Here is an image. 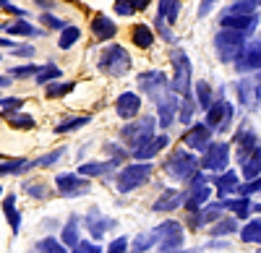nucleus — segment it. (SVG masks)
Masks as SVG:
<instances>
[{"mask_svg": "<svg viewBox=\"0 0 261 253\" xmlns=\"http://www.w3.org/2000/svg\"><path fill=\"white\" fill-rule=\"evenodd\" d=\"M196 167H199V159H196L193 154L178 149V152H172L170 159L165 162V170L170 178H175V180H191L196 175Z\"/></svg>", "mask_w": 261, "mask_h": 253, "instance_id": "1", "label": "nucleus"}, {"mask_svg": "<svg viewBox=\"0 0 261 253\" xmlns=\"http://www.w3.org/2000/svg\"><path fill=\"white\" fill-rule=\"evenodd\" d=\"M214 47H217V55L225 63H232L243 50V34L241 32H232V29H222L220 34L214 37Z\"/></svg>", "mask_w": 261, "mask_h": 253, "instance_id": "2", "label": "nucleus"}, {"mask_svg": "<svg viewBox=\"0 0 261 253\" xmlns=\"http://www.w3.org/2000/svg\"><path fill=\"white\" fill-rule=\"evenodd\" d=\"M128 68H130V58H128V52H125L120 45L107 47V50L99 55V71H105V73L123 76V73H128Z\"/></svg>", "mask_w": 261, "mask_h": 253, "instance_id": "3", "label": "nucleus"}, {"mask_svg": "<svg viewBox=\"0 0 261 253\" xmlns=\"http://www.w3.org/2000/svg\"><path fill=\"white\" fill-rule=\"evenodd\" d=\"M151 175V164L149 162H136V164H128L125 170L118 175V191L120 193H128L134 191V188H139L141 183H146Z\"/></svg>", "mask_w": 261, "mask_h": 253, "instance_id": "4", "label": "nucleus"}, {"mask_svg": "<svg viewBox=\"0 0 261 253\" xmlns=\"http://www.w3.org/2000/svg\"><path fill=\"white\" fill-rule=\"evenodd\" d=\"M172 66H175L172 92L188 97V89H191V60H188V55L180 52V50H175V52H172Z\"/></svg>", "mask_w": 261, "mask_h": 253, "instance_id": "5", "label": "nucleus"}, {"mask_svg": "<svg viewBox=\"0 0 261 253\" xmlns=\"http://www.w3.org/2000/svg\"><path fill=\"white\" fill-rule=\"evenodd\" d=\"M151 136H154V120L151 118H141L136 123H130L123 128V141L130 144L134 149H139V146H144Z\"/></svg>", "mask_w": 261, "mask_h": 253, "instance_id": "6", "label": "nucleus"}, {"mask_svg": "<svg viewBox=\"0 0 261 253\" xmlns=\"http://www.w3.org/2000/svg\"><path fill=\"white\" fill-rule=\"evenodd\" d=\"M232 120V104L220 99V102H212L206 107V125L214 131H225Z\"/></svg>", "mask_w": 261, "mask_h": 253, "instance_id": "7", "label": "nucleus"}, {"mask_svg": "<svg viewBox=\"0 0 261 253\" xmlns=\"http://www.w3.org/2000/svg\"><path fill=\"white\" fill-rule=\"evenodd\" d=\"M154 235H160L162 238V243H160V250L162 253H172L175 248H180L183 245V227L178 224V222H162L160 227H157V233Z\"/></svg>", "mask_w": 261, "mask_h": 253, "instance_id": "8", "label": "nucleus"}, {"mask_svg": "<svg viewBox=\"0 0 261 253\" xmlns=\"http://www.w3.org/2000/svg\"><path fill=\"white\" fill-rule=\"evenodd\" d=\"M212 191H209V185H206V175H193L191 178V193L186 196V209L188 212H196V209H201L206 201H209Z\"/></svg>", "mask_w": 261, "mask_h": 253, "instance_id": "9", "label": "nucleus"}, {"mask_svg": "<svg viewBox=\"0 0 261 253\" xmlns=\"http://www.w3.org/2000/svg\"><path fill=\"white\" fill-rule=\"evenodd\" d=\"M227 159H230V146L227 144H209L206 152H204V170H225L227 167Z\"/></svg>", "mask_w": 261, "mask_h": 253, "instance_id": "10", "label": "nucleus"}, {"mask_svg": "<svg viewBox=\"0 0 261 253\" xmlns=\"http://www.w3.org/2000/svg\"><path fill=\"white\" fill-rule=\"evenodd\" d=\"M139 87L141 92H146L149 97H154V99H162V92L167 87V78L162 71H146L139 76Z\"/></svg>", "mask_w": 261, "mask_h": 253, "instance_id": "11", "label": "nucleus"}, {"mask_svg": "<svg viewBox=\"0 0 261 253\" xmlns=\"http://www.w3.org/2000/svg\"><path fill=\"white\" fill-rule=\"evenodd\" d=\"M235 66L241 73L246 71H258L261 68V42H251L248 47L241 50V55L235 58Z\"/></svg>", "mask_w": 261, "mask_h": 253, "instance_id": "12", "label": "nucleus"}, {"mask_svg": "<svg viewBox=\"0 0 261 253\" xmlns=\"http://www.w3.org/2000/svg\"><path fill=\"white\" fill-rule=\"evenodd\" d=\"M183 144H186V146H191V149H199V152H204L206 146L212 144V128H209V125H204V123H196V125H191L188 133L183 136Z\"/></svg>", "mask_w": 261, "mask_h": 253, "instance_id": "13", "label": "nucleus"}, {"mask_svg": "<svg viewBox=\"0 0 261 253\" xmlns=\"http://www.w3.org/2000/svg\"><path fill=\"white\" fill-rule=\"evenodd\" d=\"M55 185H58L60 196H68V199L89 191V183H86V180H79V175H71V173L58 175V178H55Z\"/></svg>", "mask_w": 261, "mask_h": 253, "instance_id": "14", "label": "nucleus"}, {"mask_svg": "<svg viewBox=\"0 0 261 253\" xmlns=\"http://www.w3.org/2000/svg\"><path fill=\"white\" fill-rule=\"evenodd\" d=\"M220 24H222V29H232V32L246 34L256 26V16L253 13H225Z\"/></svg>", "mask_w": 261, "mask_h": 253, "instance_id": "15", "label": "nucleus"}, {"mask_svg": "<svg viewBox=\"0 0 261 253\" xmlns=\"http://www.w3.org/2000/svg\"><path fill=\"white\" fill-rule=\"evenodd\" d=\"M115 110L123 120H130V118H136L139 110H141V97L134 94V92H123L115 102Z\"/></svg>", "mask_w": 261, "mask_h": 253, "instance_id": "16", "label": "nucleus"}, {"mask_svg": "<svg viewBox=\"0 0 261 253\" xmlns=\"http://www.w3.org/2000/svg\"><path fill=\"white\" fill-rule=\"evenodd\" d=\"M170 144V138L167 136H151L144 146H139V149L134 152V157L139 159V162H144V159H151V157H157L165 146Z\"/></svg>", "mask_w": 261, "mask_h": 253, "instance_id": "17", "label": "nucleus"}, {"mask_svg": "<svg viewBox=\"0 0 261 253\" xmlns=\"http://www.w3.org/2000/svg\"><path fill=\"white\" fill-rule=\"evenodd\" d=\"M92 32H94L97 39H113V37L118 34V26H115L113 18H107V16L99 13V16L92 21Z\"/></svg>", "mask_w": 261, "mask_h": 253, "instance_id": "18", "label": "nucleus"}, {"mask_svg": "<svg viewBox=\"0 0 261 253\" xmlns=\"http://www.w3.org/2000/svg\"><path fill=\"white\" fill-rule=\"evenodd\" d=\"M183 201H186V196H183L180 191H165V193L154 201V212H172V209H178Z\"/></svg>", "mask_w": 261, "mask_h": 253, "instance_id": "19", "label": "nucleus"}, {"mask_svg": "<svg viewBox=\"0 0 261 253\" xmlns=\"http://www.w3.org/2000/svg\"><path fill=\"white\" fill-rule=\"evenodd\" d=\"M243 175H246V180H253V178L261 175V146H256V149L243 159Z\"/></svg>", "mask_w": 261, "mask_h": 253, "instance_id": "20", "label": "nucleus"}, {"mask_svg": "<svg viewBox=\"0 0 261 253\" xmlns=\"http://www.w3.org/2000/svg\"><path fill=\"white\" fill-rule=\"evenodd\" d=\"M175 113H178V99L175 97H162L160 99V123L165 128L175 120Z\"/></svg>", "mask_w": 261, "mask_h": 253, "instance_id": "21", "label": "nucleus"}, {"mask_svg": "<svg viewBox=\"0 0 261 253\" xmlns=\"http://www.w3.org/2000/svg\"><path fill=\"white\" fill-rule=\"evenodd\" d=\"M222 206H225V209H230V212H232L235 217H241V219H246V217L251 214V201H248V196H241V199H227V201H222Z\"/></svg>", "mask_w": 261, "mask_h": 253, "instance_id": "22", "label": "nucleus"}, {"mask_svg": "<svg viewBox=\"0 0 261 253\" xmlns=\"http://www.w3.org/2000/svg\"><path fill=\"white\" fill-rule=\"evenodd\" d=\"M217 191L220 196H227V193H235L238 191V175L232 170H225V175H217Z\"/></svg>", "mask_w": 261, "mask_h": 253, "instance_id": "23", "label": "nucleus"}, {"mask_svg": "<svg viewBox=\"0 0 261 253\" xmlns=\"http://www.w3.org/2000/svg\"><path fill=\"white\" fill-rule=\"evenodd\" d=\"M134 45L136 47H141V50H149L151 45H154V34H151V29L149 26H144V24H139V26H134Z\"/></svg>", "mask_w": 261, "mask_h": 253, "instance_id": "24", "label": "nucleus"}, {"mask_svg": "<svg viewBox=\"0 0 261 253\" xmlns=\"http://www.w3.org/2000/svg\"><path fill=\"white\" fill-rule=\"evenodd\" d=\"M178 0H162L160 3V13H157V18H162L165 24H175L178 21Z\"/></svg>", "mask_w": 261, "mask_h": 253, "instance_id": "25", "label": "nucleus"}, {"mask_svg": "<svg viewBox=\"0 0 261 253\" xmlns=\"http://www.w3.org/2000/svg\"><path fill=\"white\" fill-rule=\"evenodd\" d=\"M3 212H6V217H8L11 230H13V233H18V227H21V214H18V209H16V196H8V199L3 201Z\"/></svg>", "mask_w": 261, "mask_h": 253, "instance_id": "26", "label": "nucleus"}, {"mask_svg": "<svg viewBox=\"0 0 261 253\" xmlns=\"http://www.w3.org/2000/svg\"><path fill=\"white\" fill-rule=\"evenodd\" d=\"M235 141H238V146H241V162H243V159L256 149V136H253L251 131H246V128H243L241 133L235 136Z\"/></svg>", "mask_w": 261, "mask_h": 253, "instance_id": "27", "label": "nucleus"}, {"mask_svg": "<svg viewBox=\"0 0 261 253\" xmlns=\"http://www.w3.org/2000/svg\"><path fill=\"white\" fill-rule=\"evenodd\" d=\"M241 240L243 243H261V219H251L241 230Z\"/></svg>", "mask_w": 261, "mask_h": 253, "instance_id": "28", "label": "nucleus"}, {"mask_svg": "<svg viewBox=\"0 0 261 253\" xmlns=\"http://www.w3.org/2000/svg\"><path fill=\"white\" fill-rule=\"evenodd\" d=\"M79 37H81V29H79V26H63L60 39H58L60 50H68V47H73L76 42H79Z\"/></svg>", "mask_w": 261, "mask_h": 253, "instance_id": "29", "label": "nucleus"}, {"mask_svg": "<svg viewBox=\"0 0 261 253\" xmlns=\"http://www.w3.org/2000/svg\"><path fill=\"white\" fill-rule=\"evenodd\" d=\"M34 78H37V83H53V81L60 78V68L53 66V63H50V66H42V68H37Z\"/></svg>", "mask_w": 261, "mask_h": 253, "instance_id": "30", "label": "nucleus"}, {"mask_svg": "<svg viewBox=\"0 0 261 253\" xmlns=\"http://www.w3.org/2000/svg\"><path fill=\"white\" fill-rule=\"evenodd\" d=\"M225 212L222 204H214V206H206L204 212L199 214V219H193V224H209V222H217L220 219V214Z\"/></svg>", "mask_w": 261, "mask_h": 253, "instance_id": "31", "label": "nucleus"}, {"mask_svg": "<svg viewBox=\"0 0 261 253\" xmlns=\"http://www.w3.org/2000/svg\"><path fill=\"white\" fill-rule=\"evenodd\" d=\"M29 167H34V164L27 162V159H11V162H6V164H0V175H16V173L29 170Z\"/></svg>", "mask_w": 261, "mask_h": 253, "instance_id": "32", "label": "nucleus"}, {"mask_svg": "<svg viewBox=\"0 0 261 253\" xmlns=\"http://www.w3.org/2000/svg\"><path fill=\"white\" fill-rule=\"evenodd\" d=\"M110 167H115L113 162H89L79 167V175H105Z\"/></svg>", "mask_w": 261, "mask_h": 253, "instance_id": "33", "label": "nucleus"}, {"mask_svg": "<svg viewBox=\"0 0 261 253\" xmlns=\"http://www.w3.org/2000/svg\"><path fill=\"white\" fill-rule=\"evenodd\" d=\"M60 243H63V245H71V248H73V245L79 243V222H76V219H71L68 224L63 227V235H60Z\"/></svg>", "mask_w": 261, "mask_h": 253, "instance_id": "34", "label": "nucleus"}, {"mask_svg": "<svg viewBox=\"0 0 261 253\" xmlns=\"http://www.w3.org/2000/svg\"><path fill=\"white\" fill-rule=\"evenodd\" d=\"M37 250L39 253H68V250H65V245L58 238H42L37 243Z\"/></svg>", "mask_w": 261, "mask_h": 253, "instance_id": "35", "label": "nucleus"}, {"mask_svg": "<svg viewBox=\"0 0 261 253\" xmlns=\"http://www.w3.org/2000/svg\"><path fill=\"white\" fill-rule=\"evenodd\" d=\"M6 32L13 34V37H34V34H39L32 24H27V21H13L11 26H6Z\"/></svg>", "mask_w": 261, "mask_h": 253, "instance_id": "36", "label": "nucleus"}, {"mask_svg": "<svg viewBox=\"0 0 261 253\" xmlns=\"http://www.w3.org/2000/svg\"><path fill=\"white\" fill-rule=\"evenodd\" d=\"M196 99H199V104H201L204 110L212 104V87H209L206 81H199V83H196Z\"/></svg>", "mask_w": 261, "mask_h": 253, "instance_id": "37", "label": "nucleus"}, {"mask_svg": "<svg viewBox=\"0 0 261 253\" xmlns=\"http://www.w3.org/2000/svg\"><path fill=\"white\" fill-rule=\"evenodd\" d=\"M6 118H8V123L13 125V128H34V118H29V115H18V113H8Z\"/></svg>", "mask_w": 261, "mask_h": 253, "instance_id": "38", "label": "nucleus"}, {"mask_svg": "<svg viewBox=\"0 0 261 253\" xmlns=\"http://www.w3.org/2000/svg\"><path fill=\"white\" fill-rule=\"evenodd\" d=\"M86 123H89V118H71V120H65V123L55 125V133H68V131H76V128H81V125H86Z\"/></svg>", "mask_w": 261, "mask_h": 253, "instance_id": "39", "label": "nucleus"}, {"mask_svg": "<svg viewBox=\"0 0 261 253\" xmlns=\"http://www.w3.org/2000/svg\"><path fill=\"white\" fill-rule=\"evenodd\" d=\"M68 92H73V83L68 81V83H47V97L50 99H55V97H65V94H68Z\"/></svg>", "mask_w": 261, "mask_h": 253, "instance_id": "40", "label": "nucleus"}, {"mask_svg": "<svg viewBox=\"0 0 261 253\" xmlns=\"http://www.w3.org/2000/svg\"><path fill=\"white\" fill-rule=\"evenodd\" d=\"M238 230V224H235V219L230 217V219H220L214 227H212V235H230V233H235Z\"/></svg>", "mask_w": 261, "mask_h": 253, "instance_id": "41", "label": "nucleus"}, {"mask_svg": "<svg viewBox=\"0 0 261 253\" xmlns=\"http://www.w3.org/2000/svg\"><path fill=\"white\" fill-rule=\"evenodd\" d=\"M253 8H256V0H235L227 13H253Z\"/></svg>", "mask_w": 261, "mask_h": 253, "instance_id": "42", "label": "nucleus"}, {"mask_svg": "<svg viewBox=\"0 0 261 253\" xmlns=\"http://www.w3.org/2000/svg\"><path fill=\"white\" fill-rule=\"evenodd\" d=\"M238 191H241V196H251V193H258L261 191V175L248 180L246 185H238Z\"/></svg>", "mask_w": 261, "mask_h": 253, "instance_id": "43", "label": "nucleus"}, {"mask_svg": "<svg viewBox=\"0 0 261 253\" xmlns=\"http://www.w3.org/2000/svg\"><path fill=\"white\" fill-rule=\"evenodd\" d=\"M21 104H24V99H18V97H6V99H0V107L6 110L3 115H8V113H13V110H21Z\"/></svg>", "mask_w": 261, "mask_h": 253, "instance_id": "44", "label": "nucleus"}, {"mask_svg": "<svg viewBox=\"0 0 261 253\" xmlns=\"http://www.w3.org/2000/svg\"><path fill=\"white\" fill-rule=\"evenodd\" d=\"M107 227H110V222H107V219H99V222H97V219L89 217V230H92V235H94V238H102Z\"/></svg>", "mask_w": 261, "mask_h": 253, "instance_id": "45", "label": "nucleus"}, {"mask_svg": "<svg viewBox=\"0 0 261 253\" xmlns=\"http://www.w3.org/2000/svg\"><path fill=\"white\" fill-rule=\"evenodd\" d=\"M73 253H102V248L94 245V243H89V240H79L73 245Z\"/></svg>", "mask_w": 261, "mask_h": 253, "instance_id": "46", "label": "nucleus"}, {"mask_svg": "<svg viewBox=\"0 0 261 253\" xmlns=\"http://www.w3.org/2000/svg\"><path fill=\"white\" fill-rule=\"evenodd\" d=\"M34 73H37V66H16V68H11L13 78H27V76H34Z\"/></svg>", "mask_w": 261, "mask_h": 253, "instance_id": "47", "label": "nucleus"}, {"mask_svg": "<svg viewBox=\"0 0 261 253\" xmlns=\"http://www.w3.org/2000/svg\"><path fill=\"white\" fill-rule=\"evenodd\" d=\"M178 115H180V120H183V123H191V115H193V104L188 102V97H183V104L178 107Z\"/></svg>", "mask_w": 261, "mask_h": 253, "instance_id": "48", "label": "nucleus"}, {"mask_svg": "<svg viewBox=\"0 0 261 253\" xmlns=\"http://www.w3.org/2000/svg\"><path fill=\"white\" fill-rule=\"evenodd\" d=\"M60 157H63V149H58V152H50L47 157H39V159H37V162H32V164H34V167H37V164H39V167H47V164L58 162Z\"/></svg>", "mask_w": 261, "mask_h": 253, "instance_id": "49", "label": "nucleus"}, {"mask_svg": "<svg viewBox=\"0 0 261 253\" xmlns=\"http://www.w3.org/2000/svg\"><path fill=\"white\" fill-rule=\"evenodd\" d=\"M154 243H157V238H154V233H151V235H144V238H139L134 248H136V250H146L149 245H154Z\"/></svg>", "mask_w": 261, "mask_h": 253, "instance_id": "50", "label": "nucleus"}, {"mask_svg": "<svg viewBox=\"0 0 261 253\" xmlns=\"http://www.w3.org/2000/svg\"><path fill=\"white\" fill-rule=\"evenodd\" d=\"M115 11L120 16H130L134 13V6H130V0H115Z\"/></svg>", "mask_w": 261, "mask_h": 253, "instance_id": "51", "label": "nucleus"}, {"mask_svg": "<svg viewBox=\"0 0 261 253\" xmlns=\"http://www.w3.org/2000/svg\"><path fill=\"white\" fill-rule=\"evenodd\" d=\"M125 245H128V240L125 238H118V240H113V245H110V250H107V253H125Z\"/></svg>", "mask_w": 261, "mask_h": 253, "instance_id": "52", "label": "nucleus"}, {"mask_svg": "<svg viewBox=\"0 0 261 253\" xmlns=\"http://www.w3.org/2000/svg\"><path fill=\"white\" fill-rule=\"evenodd\" d=\"M42 21H45L47 26H53V29H63V26H65L60 18H55V16H50V13H45V16H42Z\"/></svg>", "mask_w": 261, "mask_h": 253, "instance_id": "53", "label": "nucleus"}, {"mask_svg": "<svg viewBox=\"0 0 261 253\" xmlns=\"http://www.w3.org/2000/svg\"><path fill=\"white\" fill-rule=\"evenodd\" d=\"M13 52L21 55V58H32L34 55V47L32 45H21V47H13Z\"/></svg>", "mask_w": 261, "mask_h": 253, "instance_id": "54", "label": "nucleus"}, {"mask_svg": "<svg viewBox=\"0 0 261 253\" xmlns=\"http://www.w3.org/2000/svg\"><path fill=\"white\" fill-rule=\"evenodd\" d=\"M214 3H217V0H204V3L199 6V13H201V16H206V13L212 11V6H214Z\"/></svg>", "mask_w": 261, "mask_h": 253, "instance_id": "55", "label": "nucleus"}, {"mask_svg": "<svg viewBox=\"0 0 261 253\" xmlns=\"http://www.w3.org/2000/svg\"><path fill=\"white\" fill-rule=\"evenodd\" d=\"M130 6H134V11H139V8L144 11V8L149 6V0H130Z\"/></svg>", "mask_w": 261, "mask_h": 253, "instance_id": "56", "label": "nucleus"}, {"mask_svg": "<svg viewBox=\"0 0 261 253\" xmlns=\"http://www.w3.org/2000/svg\"><path fill=\"white\" fill-rule=\"evenodd\" d=\"M34 3H39V6H45V8H53V3H55V0H34Z\"/></svg>", "mask_w": 261, "mask_h": 253, "instance_id": "57", "label": "nucleus"}, {"mask_svg": "<svg viewBox=\"0 0 261 253\" xmlns=\"http://www.w3.org/2000/svg\"><path fill=\"white\" fill-rule=\"evenodd\" d=\"M8 83H11V78H8V76H0V89L8 87Z\"/></svg>", "mask_w": 261, "mask_h": 253, "instance_id": "58", "label": "nucleus"}, {"mask_svg": "<svg viewBox=\"0 0 261 253\" xmlns=\"http://www.w3.org/2000/svg\"><path fill=\"white\" fill-rule=\"evenodd\" d=\"M0 47H13V42L11 39H0Z\"/></svg>", "mask_w": 261, "mask_h": 253, "instance_id": "59", "label": "nucleus"}, {"mask_svg": "<svg viewBox=\"0 0 261 253\" xmlns=\"http://www.w3.org/2000/svg\"><path fill=\"white\" fill-rule=\"evenodd\" d=\"M0 6H3V8H6V6H8V0H0Z\"/></svg>", "mask_w": 261, "mask_h": 253, "instance_id": "60", "label": "nucleus"}, {"mask_svg": "<svg viewBox=\"0 0 261 253\" xmlns=\"http://www.w3.org/2000/svg\"><path fill=\"white\" fill-rule=\"evenodd\" d=\"M0 196H3V188H0Z\"/></svg>", "mask_w": 261, "mask_h": 253, "instance_id": "61", "label": "nucleus"}, {"mask_svg": "<svg viewBox=\"0 0 261 253\" xmlns=\"http://www.w3.org/2000/svg\"><path fill=\"white\" fill-rule=\"evenodd\" d=\"M258 212H261V206H258Z\"/></svg>", "mask_w": 261, "mask_h": 253, "instance_id": "62", "label": "nucleus"}, {"mask_svg": "<svg viewBox=\"0 0 261 253\" xmlns=\"http://www.w3.org/2000/svg\"><path fill=\"white\" fill-rule=\"evenodd\" d=\"M258 3H261V0H258Z\"/></svg>", "mask_w": 261, "mask_h": 253, "instance_id": "63", "label": "nucleus"}]
</instances>
